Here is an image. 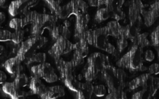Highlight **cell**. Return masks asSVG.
<instances>
[{
	"mask_svg": "<svg viewBox=\"0 0 159 99\" xmlns=\"http://www.w3.org/2000/svg\"><path fill=\"white\" fill-rule=\"evenodd\" d=\"M142 16L146 26H152L159 18V0H155L148 10H144Z\"/></svg>",
	"mask_w": 159,
	"mask_h": 99,
	"instance_id": "5bb4252c",
	"label": "cell"
},
{
	"mask_svg": "<svg viewBox=\"0 0 159 99\" xmlns=\"http://www.w3.org/2000/svg\"><path fill=\"white\" fill-rule=\"evenodd\" d=\"M30 72L34 76L42 78L48 83H54L59 80L54 67L49 63H41L30 67Z\"/></svg>",
	"mask_w": 159,
	"mask_h": 99,
	"instance_id": "9c48e42d",
	"label": "cell"
},
{
	"mask_svg": "<svg viewBox=\"0 0 159 99\" xmlns=\"http://www.w3.org/2000/svg\"><path fill=\"white\" fill-rule=\"evenodd\" d=\"M4 50H5L4 46H2V45L0 44V55H1V54H2V53L4 52Z\"/></svg>",
	"mask_w": 159,
	"mask_h": 99,
	"instance_id": "b9f144b4",
	"label": "cell"
},
{
	"mask_svg": "<svg viewBox=\"0 0 159 99\" xmlns=\"http://www.w3.org/2000/svg\"><path fill=\"white\" fill-rule=\"evenodd\" d=\"M110 63L108 56L99 52L92 54L87 58L86 64L83 70V77L88 82H92L98 77L103 68Z\"/></svg>",
	"mask_w": 159,
	"mask_h": 99,
	"instance_id": "277c9868",
	"label": "cell"
},
{
	"mask_svg": "<svg viewBox=\"0 0 159 99\" xmlns=\"http://www.w3.org/2000/svg\"><path fill=\"white\" fill-rule=\"evenodd\" d=\"M150 42L151 45L153 46L155 49L159 47V24L151 33Z\"/></svg>",
	"mask_w": 159,
	"mask_h": 99,
	"instance_id": "f1b7e54d",
	"label": "cell"
},
{
	"mask_svg": "<svg viewBox=\"0 0 159 99\" xmlns=\"http://www.w3.org/2000/svg\"><path fill=\"white\" fill-rule=\"evenodd\" d=\"M9 26L11 29H14V30H19V29H22L23 27H24L21 18L12 19L9 21Z\"/></svg>",
	"mask_w": 159,
	"mask_h": 99,
	"instance_id": "f546056e",
	"label": "cell"
},
{
	"mask_svg": "<svg viewBox=\"0 0 159 99\" xmlns=\"http://www.w3.org/2000/svg\"><path fill=\"white\" fill-rule=\"evenodd\" d=\"M145 96L146 97L148 98V95H147V93L146 91H144V89H141V91H137V92L134 93L133 95H132V98L133 99H141Z\"/></svg>",
	"mask_w": 159,
	"mask_h": 99,
	"instance_id": "8d00e7d4",
	"label": "cell"
},
{
	"mask_svg": "<svg viewBox=\"0 0 159 99\" xmlns=\"http://www.w3.org/2000/svg\"><path fill=\"white\" fill-rule=\"evenodd\" d=\"M89 6L83 0H71L68 4L61 6L58 19H65L71 15L77 16L79 14L88 13Z\"/></svg>",
	"mask_w": 159,
	"mask_h": 99,
	"instance_id": "ba28073f",
	"label": "cell"
},
{
	"mask_svg": "<svg viewBox=\"0 0 159 99\" xmlns=\"http://www.w3.org/2000/svg\"><path fill=\"white\" fill-rule=\"evenodd\" d=\"M148 70L150 74H153V75H158L159 74V63H152V65L149 66Z\"/></svg>",
	"mask_w": 159,
	"mask_h": 99,
	"instance_id": "d590c367",
	"label": "cell"
},
{
	"mask_svg": "<svg viewBox=\"0 0 159 99\" xmlns=\"http://www.w3.org/2000/svg\"><path fill=\"white\" fill-rule=\"evenodd\" d=\"M43 1L46 3L51 12H53V14L58 18L61 9V6H60V4L64 0H43Z\"/></svg>",
	"mask_w": 159,
	"mask_h": 99,
	"instance_id": "cb8c5ba5",
	"label": "cell"
},
{
	"mask_svg": "<svg viewBox=\"0 0 159 99\" xmlns=\"http://www.w3.org/2000/svg\"><path fill=\"white\" fill-rule=\"evenodd\" d=\"M29 88L30 90L31 94H37L39 97H41L48 89V88L40 80V78L34 75L31 77L30 80Z\"/></svg>",
	"mask_w": 159,
	"mask_h": 99,
	"instance_id": "ac0fdd59",
	"label": "cell"
},
{
	"mask_svg": "<svg viewBox=\"0 0 159 99\" xmlns=\"http://www.w3.org/2000/svg\"><path fill=\"white\" fill-rule=\"evenodd\" d=\"M106 27H107L109 35L117 39L122 34L124 26H121L120 24L119 21H117V20H113V21L109 22L107 26H106Z\"/></svg>",
	"mask_w": 159,
	"mask_h": 99,
	"instance_id": "ffe728a7",
	"label": "cell"
},
{
	"mask_svg": "<svg viewBox=\"0 0 159 99\" xmlns=\"http://www.w3.org/2000/svg\"><path fill=\"white\" fill-rule=\"evenodd\" d=\"M28 81H29V78L26 75V74H24V73H20V74H18L16 76L13 82L18 88H22L23 87L26 86V84H28Z\"/></svg>",
	"mask_w": 159,
	"mask_h": 99,
	"instance_id": "4316f807",
	"label": "cell"
},
{
	"mask_svg": "<svg viewBox=\"0 0 159 99\" xmlns=\"http://www.w3.org/2000/svg\"><path fill=\"white\" fill-rule=\"evenodd\" d=\"M155 58V54L152 50H147L144 53V59L148 62L154 61Z\"/></svg>",
	"mask_w": 159,
	"mask_h": 99,
	"instance_id": "e575fe53",
	"label": "cell"
},
{
	"mask_svg": "<svg viewBox=\"0 0 159 99\" xmlns=\"http://www.w3.org/2000/svg\"><path fill=\"white\" fill-rule=\"evenodd\" d=\"M5 20H6V15L3 12H0V24H2Z\"/></svg>",
	"mask_w": 159,
	"mask_h": 99,
	"instance_id": "ab89813d",
	"label": "cell"
},
{
	"mask_svg": "<svg viewBox=\"0 0 159 99\" xmlns=\"http://www.w3.org/2000/svg\"><path fill=\"white\" fill-rule=\"evenodd\" d=\"M101 79L107 87L108 94L106 98H126V93L124 88L127 74L121 67L117 68L108 63L100 73Z\"/></svg>",
	"mask_w": 159,
	"mask_h": 99,
	"instance_id": "6da1fadb",
	"label": "cell"
},
{
	"mask_svg": "<svg viewBox=\"0 0 159 99\" xmlns=\"http://www.w3.org/2000/svg\"><path fill=\"white\" fill-rule=\"evenodd\" d=\"M109 33L107 27L98 28L96 29H89L86 36V40L89 44L95 46L99 50L105 51L107 46L108 45Z\"/></svg>",
	"mask_w": 159,
	"mask_h": 99,
	"instance_id": "52a82bcc",
	"label": "cell"
},
{
	"mask_svg": "<svg viewBox=\"0 0 159 99\" xmlns=\"http://www.w3.org/2000/svg\"><path fill=\"white\" fill-rule=\"evenodd\" d=\"M48 40L40 36H32L25 41L22 42L16 53V57L22 62L27 60L29 57L35 54L36 50L42 47Z\"/></svg>",
	"mask_w": 159,
	"mask_h": 99,
	"instance_id": "5b68a950",
	"label": "cell"
},
{
	"mask_svg": "<svg viewBox=\"0 0 159 99\" xmlns=\"http://www.w3.org/2000/svg\"><path fill=\"white\" fill-rule=\"evenodd\" d=\"M57 19L58 18L54 15L39 13L34 11V18L30 27L31 36H40L43 29H48L50 26L55 24Z\"/></svg>",
	"mask_w": 159,
	"mask_h": 99,
	"instance_id": "8992f818",
	"label": "cell"
},
{
	"mask_svg": "<svg viewBox=\"0 0 159 99\" xmlns=\"http://www.w3.org/2000/svg\"><path fill=\"white\" fill-rule=\"evenodd\" d=\"M6 78H7L6 74L3 71H0V85L2 84H4L6 82Z\"/></svg>",
	"mask_w": 159,
	"mask_h": 99,
	"instance_id": "f35d334b",
	"label": "cell"
},
{
	"mask_svg": "<svg viewBox=\"0 0 159 99\" xmlns=\"http://www.w3.org/2000/svg\"><path fill=\"white\" fill-rule=\"evenodd\" d=\"M72 50H74V43L69 41L68 39L60 36V37L55 40L51 46L48 50V54L54 59V61H57L61 58V56L68 54Z\"/></svg>",
	"mask_w": 159,
	"mask_h": 99,
	"instance_id": "30bf717a",
	"label": "cell"
},
{
	"mask_svg": "<svg viewBox=\"0 0 159 99\" xmlns=\"http://www.w3.org/2000/svg\"><path fill=\"white\" fill-rule=\"evenodd\" d=\"M125 0H109L106 7L110 10L111 17L122 11V6H124Z\"/></svg>",
	"mask_w": 159,
	"mask_h": 99,
	"instance_id": "44dd1931",
	"label": "cell"
},
{
	"mask_svg": "<svg viewBox=\"0 0 159 99\" xmlns=\"http://www.w3.org/2000/svg\"><path fill=\"white\" fill-rule=\"evenodd\" d=\"M12 32L9 30L0 29V42L11 41L12 40Z\"/></svg>",
	"mask_w": 159,
	"mask_h": 99,
	"instance_id": "d6a6232c",
	"label": "cell"
},
{
	"mask_svg": "<svg viewBox=\"0 0 159 99\" xmlns=\"http://www.w3.org/2000/svg\"><path fill=\"white\" fill-rule=\"evenodd\" d=\"M143 50L144 48L141 46L136 43H133L129 50L117 60V67L128 70L130 73H136L148 70V67H146L143 63Z\"/></svg>",
	"mask_w": 159,
	"mask_h": 99,
	"instance_id": "7a4b0ae2",
	"label": "cell"
},
{
	"mask_svg": "<svg viewBox=\"0 0 159 99\" xmlns=\"http://www.w3.org/2000/svg\"><path fill=\"white\" fill-rule=\"evenodd\" d=\"M24 2L23 0H14L11 2L8 8V12L11 16H16L22 10L23 5L24 4Z\"/></svg>",
	"mask_w": 159,
	"mask_h": 99,
	"instance_id": "603a6c76",
	"label": "cell"
},
{
	"mask_svg": "<svg viewBox=\"0 0 159 99\" xmlns=\"http://www.w3.org/2000/svg\"><path fill=\"white\" fill-rule=\"evenodd\" d=\"M65 94L64 87L57 85V86H51L48 88L46 92L41 96L43 99H55L57 97H63Z\"/></svg>",
	"mask_w": 159,
	"mask_h": 99,
	"instance_id": "d6986e66",
	"label": "cell"
},
{
	"mask_svg": "<svg viewBox=\"0 0 159 99\" xmlns=\"http://www.w3.org/2000/svg\"><path fill=\"white\" fill-rule=\"evenodd\" d=\"M2 91L12 99H18L25 96L24 91L18 88L14 82H5L2 85Z\"/></svg>",
	"mask_w": 159,
	"mask_h": 99,
	"instance_id": "e0dca14e",
	"label": "cell"
},
{
	"mask_svg": "<svg viewBox=\"0 0 159 99\" xmlns=\"http://www.w3.org/2000/svg\"><path fill=\"white\" fill-rule=\"evenodd\" d=\"M116 46H117V50L119 51L120 54L123 52L126 48L128 46V41H127V39L124 38V37H120L119 38H117L116 40Z\"/></svg>",
	"mask_w": 159,
	"mask_h": 99,
	"instance_id": "1f68e13d",
	"label": "cell"
},
{
	"mask_svg": "<svg viewBox=\"0 0 159 99\" xmlns=\"http://www.w3.org/2000/svg\"><path fill=\"white\" fill-rule=\"evenodd\" d=\"M56 66L60 73L61 80L65 86L71 91L78 99H84L83 94L81 91V82L76 80L73 75V66L71 61H65L63 59H59L55 61Z\"/></svg>",
	"mask_w": 159,
	"mask_h": 99,
	"instance_id": "3957f363",
	"label": "cell"
},
{
	"mask_svg": "<svg viewBox=\"0 0 159 99\" xmlns=\"http://www.w3.org/2000/svg\"><path fill=\"white\" fill-rule=\"evenodd\" d=\"M106 52H107L108 54H111V55L114 56V57H118L120 55V53L118 51L117 48L115 47L113 44H111L110 43H108V45L107 46V48L105 50Z\"/></svg>",
	"mask_w": 159,
	"mask_h": 99,
	"instance_id": "836d02e7",
	"label": "cell"
},
{
	"mask_svg": "<svg viewBox=\"0 0 159 99\" xmlns=\"http://www.w3.org/2000/svg\"><path fill=\"white\" fill-rule=\"evenodd\" d=\"M107 88H106L105 85H96L93 87V94L96 97H104L107 94Z\"/></svg>",
	"mask_w": 159,
	"mask_h": 99,
	"instance_id": "4dcf8cb0",
	"label": "cell"
},
{
	"mask_svg": "<svg viewBox=\"0 0 159 99\" xmlns=\"http://www.w3.org/2000/svg\"><path fill=\"white\" fill-rule=\"evenodd\" d=\"M152 75L153 74H150V73H148V74H143L137 77L136 78L133 79L128 84L129 90L130 91H134V90L138 89V88H141L145 91L148 85L149 80H150Z\"/></svg>",
	"mask_w": 159,
	"mask_h": 99,
	"instance_id": "2e32d148",
	"label": "cell"
},
{
	"mask_svg": "<svg viewBox=\"0 0 159 99\" xmlns=\"http://www.w3.org/2000/svg\"><path fill=\"white\" fill-rule=\"evenodd\" d=\"M110 17H111V13L107 7L99 8L95 14L94 20L96 23H101L108 19Z\"/></svg>",
	"mask_w": 159,
	"mask_h": 99,
	"instance_id": "7402d4cb",
	"label": "cell"
},
{
	"mask_svg": "<svg viewBox=\"0 0 159 99\" xmlns=\"http://www.w3.org/2000/svg\"><path fill=\"white\" fill-rule=\"evenodd\" d=\"M89 5L93 7H99V0H88Z\"/></svg>",
	"mask_w": 159,
	"mask_h": 99,
	"instance_id": "74e56055",
	"label": "cell"
},
{
	"mask_svg": "<svg viewBox=\"0 0 159 99\" xmlns=\"http://www.w3.org/2000/svg\"><path fill=\"white\" fill-rule=\"evenodd\" d=\"M148 32L139 33L137 36L136 38L132 41V43H136L137 44H138L143 48L146 47V46H148L151 44V42L148 39Z\"/></svg>",
	"mask_w": 159,
	"mask_h": 99,
	"instance_id": "484cf974",
	"label": "cell"
},
{
	"mask_svg": "<svg viewBox=\"0 0 159 99\" xmlns=\"http://www.w3.org/2000/svg\"><path fill=\"white\" fill-rule=\"evenodd\" d=\"M89 43L86 40H82L74 43V54L71 60L74 67L84 63V60L89 55Z\"/></svg>",
	"mask_w": 159,
	"mask_h": 99,
	"instance_id": "4fadbf2b",
	"label": "cell"
},
{
	"mask_svg": "<svg viewBox=\"0 0 159 99\" xmlns=\"http://www.w3.org/2000/svg\"><path fill=\"white\" fill-rule=\"evenodd\" d=\"M46 54L44 53H35L34 55L31 56L30 57L27 59L26 61V63L27 65L31 64V63H44L46 61Z\"/></svg>",
	"mask_w": 159,
	"mask_h": 99,
	"instance_id": "d4e9b609",
	"label": "cell"
},
{
	"mask_svg": "<svg viewBox=\"0 0 159 99\" xmlns=\"http://www.w3.org/2000/svg\"><path fill=\"white\" fill-rule=\"evenodd\" d=\"M22 61L16 56L14 57L8 59L4 63V67L9 74L12 77H16L18 74L21 73L23 67L21 65Z\"/></svg>",
	"mask_w": 159,
	"mask_h": 99,
	"instance_id": "9a60e30c",
	"label": "cell"
},
{
	"mask_svg": "<svg viewBox=\"0 0 159 99\" xmlns=\"http://www.w3.org/2000/svg\"><path fill=\"white\" fill-rule=\"evenodd\" d=\"M23 2H25V3H26V2L30 1V0H23Z\"/></svg>",
	"mask_w": 159,
	"mask_h": 99,
	"instance_id": "7bdbcfd3",
	"label": "cell"
},
{
	"mask_svg": "<svg viewBox=\"0 0 159 99\" xmlns=\"http://www.w3.org/2000/svg\"><path fill=\"white\" fill-rule=\"evenodd\" d=\"M23 37H24V31L23 29H19V30H15V32H12V40L11 42L14 45L20 46L23 42Z\"/></svg>",
	"mask_w": 159,
	"mask_h": 99,
	"instance_id": "83f0119b",
	"label": "cell"
},
{
	"mask_svg": "<svg viewBox=\"0 0 159 99\" xmlns=\"http://www.w3.org/2000/svg\"><path fill=\"white\" fill-rule=\"evenodd\" d=\"M145 6L141 0H131L128 2V15L130 24L141 28L142 19L141 15L144 12Z\"/></svg>",
	"mask_w": 159,
	"mask_h": 99,
	"instance_id": "8fae6325",
	"label": "cell"
},
{
	"mask_svg": "<svg viewBox=\"0 0 159 99\" xmlns=\"http://www.w3.org/2000/svg\"><path fill=\"white\" fill-rule=\"evenodd\" d=\"M75 24L74 29V39L76 42L86 40L88 32V24L90 16L88 13L79 14L75 16Z\"/></svg>",
	"mask_w": 159,
	"mask_h": 99,
	"instance_id": "7c38bea8",
	"label": "cell"
},
{
	"mask_svg": "<svg viewBox=\"0 0 159 99\" xmlns=\"http://www.w3.org/2000/svg\"><path fill=\"white\" fill-rule=\"evenodd\" d=\"M7 0H0V7H2L5 4H6Z\"/></svg>",
	"mask_w": 159,
	"mask_h": 99,
	"instance_id": "60d3db41",
	"label": "cell"
}]
</instances>
